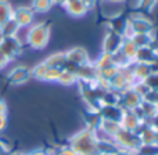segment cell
I'll return each instance as SVG.
<instances>
[{
    "label": "cell",
    "mask_w": 158,
    "mask_h": 155,
    "mask_svg": "<svg viewBox=\"0 0 158 155\" xmlns=\"http://www.w3.org/2000/svg\"><path fill=\"white\" fill-rule=\"evenodd\" d=\"M52 36V28L47 22L32 24L27 31V44L33 50H43L47 47Z\"/></svg>",
    "instance_id": "6da1fadb"
},
{
    "label": "cell",
    "mask_w": 158,
    "mask_h": 155,
    "mask_svg": "<svg viewBox=\"0 0 158 155\" xmlns=\"http://www.w3.org/2000/svg\"><path fill=\"white\" fill-rule=\"evenodd\" d=\"M96 133L90 129H85V130L77 133L71 139V144L69 147L75 151L78 155H94L96 154Z\"/></svg>",
    "instance_id": "7a4b0ae2"
},
{
    "label": "cell",
    "mask_w": 158,
    "mask_h": 155,
    "mask_svg": "<svg viewBox=\"0 0 158 155\" xmlns=\"http://www.w3.org/2000/svg\"><path fill=\"white\" fill-rule=\"evenodd\" d=\"M154 22L143 14L136 13L128 17V38L133 33H154Z\"/></svg>",
    "instance_id": "3957f363"
},
{
    "label": "cell",
    "mask_w": 158,
    "mask_h": 155,
    "mask_svg": "<svg viewBox=\"0 0 158 155\" xmlns=\"http://www.w3.org/2000/svg\"><path fill=\"white\" fill-rule=\"evenodd\" d=\"M112 140L118 145L119 150H128V151L136 153V150L140 147V141L136 132H129L122 128L114 134Z\"/></svg>",
    "instance_id": "277c9868"
},
{
    "label": "cell",
    "mask_w": 158,
    "mask_h": 155,
    "mask_svg": "<svg viewBox=\"0 0 158 155\" xmlns=\"http://www.w3.org/2000/svg\"><path fill=\"white\" fill-rule=\"evenodd\" d=\"M0 51H2L10 61L15 60V58L22 53V43L18 39V36L0 38Z\"/></svg>",
    "instance_id": "5b68a950"
},
{
    "label": "cell",
    "mask_w": 158,
    "mask_h": 155,
    "mask_svg": "<svg viewBox=\"0 0 158 155\" xmlns=\"http://www.w3.org/2000/svg\"><path fill=\"white\" fill-rule=\"evenodd\" d=\"M123 39L125 38H123L122 35L107 29L106 35H104V38H103V43H101V53L115 54L117 51H119L121 44H122Z\"/></svg>",
    "instance_id": "8992f818"
},
{
    "label": "cell",
    "mask_w": 158,
    "mask_h": 155,
    "mask_svg": "<svg viewBox=\"0 0 158 155\" xmlns=\"http://www.w3.org/2000/svg\"><path fill=\"white\" fill-rule=\"evenodd\" d=\"M13 19L19 25V28H29L35 21V13L28 6H19L13 10Z\"/></svg>",
    "instance_id": "52a82bcc"
},
{
    "label": "cell",
    "mask_w": 158,
    "mask_h": 155,
    "mask_svg": "<svg viewBox=\"0 0 158 155\" xmlns=\"http://www.w3.org/2000/svg\"><path fill=\"white\" fill-rule=\"evenodd\" d=\"M142 101H143L142 96L137 94L132 87L126 89L125 92L119 93V105L125 111H133L135 108H137L142 104Z\"/></svg>",
    "instance_id": "ba28073f"
},
{
    "label": "cell",
    "mask_w": 158,
    "mask_h": 155,
    "mask_svg": "<svg viewBox=\"0 0 158 155\" xmlns=\"http://www.w3.org/2000/svg\"><path fill=\"white\" fill-rule=\"evenodd\" d=\"M31 78H32V75H31V68H28V67H25V65L14 67L7 74L8 83L14 84V86H21V84L27 83Z\"/></svg>",
    "instance_id": "9c48e42d"
},
{
    "label": "cell",
    "mask_w": 158,
    "mask_h": 155,
    "mask_svg": "<svg viewBox=\"0 0 158 155\" xmlns=\"http://www.w3.org/2000/svg\"><path fill=\"white\" fill-rule=\"evenodd\" d=\"M65 57H67V63L74 64L77 67H81V65L90 63L89 54H87V51L83 47H72V49L67 50Z\"/></svg>",
    "instance_id": "30bf717a"
},
{
    "label": "cell",
    "mask_w": 158,
    "mask_h": 155,
    "mask_svg": "<svg viewBox=\"0 0 158 155\" xmlns=\"http://www.w3.org/2000/svg\"><path fill=\"white\" fill-rule=\"evenodd\" d=\"M123 112L125 109L121 105H103L98 109V114H100L101 119L106 120H112V122H118L121 125V119L123 116Z\"/></svg>",
    "instance_id": "8fae6325"
},
{
    "label": "cell",
    "mask_w": 158,
    "mask_h": 155,
    "mask_svg": "<svg viewBox=\"0 0 158 155\" xmlns=\"http://www.w3.org/2000/svg\"><path fill=\"white\" fill-rule=\"evenodd\" d=\"M107 29L119 33L123 38H128V17L114 15L107 24Z\"/></svg>",
    "instance_id": "7c38bea8"
},
{
    "label": "cell",
    "mask_w": 158,
    "mask_h": 155,
    "mask_svg": "<svg viewBox=\"0 0 158 155\" xmlns=\"http://www.w3.org/2000/svg\"><path fill=\"white\" fill-rule=\"evenodd\" d=\"M77 78H78V82H93L97 79V69H96L94 64L90 61V63L85 64V65H81L78 67L77 69Z\"/></svg>",
    "instance_id": "4fadbf2b"
},
{
    "label": "cell",
    "mask_w": 158,
    "mask_h": 155,
    "mask_svg": "<svg viewBox=\"0 0 158 155\" xmlns=\"http://www.w3.org/2000/svg\"><path fill=\"white\" fill-rule=\"evenodd\" d=\"M142 125H143V122L135 115L133 111L123 112V116L121 119V128L122 129H126L129 132H137Z\"/></svg>",
    "instance_id": "5bb4252c"
},
{
    "label": "cell",
    "mask_w": 158,
    "mask_h": 155,
    "mask_svg": "<svg viewBox=\"0 0 158 155\" xmlns=\"http://www.w3.org/2000/svg\"><path fill=\"white\" fill-rule=\"evenodd\" d=\"M64 8H65V11L68 13V15L74 17V18H82V17H85L89 13L87 7L81 0H68L67 4L64 6Z\"/></svg>",
    "instance_id": "9a60e30c"
},
{
    "label": "cell",
    "mask_w": 158,
    "mask_h": 155,
    "mask_svg": "<svg viewBox=\"0 0 158 155\" xmlns=\"http://www.w3.org/2000/svg\"><path fill=\"white\" fill-rule=\"evenodd\" d=\"M131 71L132 75L136 80H146L151 74H153V67L150 64H143V63H133L131 64Z\"/></svg>",
    "instance_id": "2e32d148"
},
{
    "label": "cell",
    "mask_w": 158,
    "mask_h": 155,
    "mask_svg": "<svg viewBox=\"0 0 158 155\" xmlns=\"http://www.w3.org/2000/svg\"><path fill=\"white\" fill-rule=\"evenodd\" d=\"M157 60H158V55L156 54V51H154L153 46L137 49L136 57H135L136 63H143V64H150V65H153Z\"/></svg>",
    "instance_id": "e0dca14e"
},
{
    "label": "cell",
    "mask_w": 158,
    "mask_h": 155,
    "mask_svg": "<svg viewBox=\"0 0 158 155\" xmlns=\"http://www.w3.org/2000/svg\"><path fill=\"white\" fill-rule=\"evenodd\" d=\"M49 68H57V69H64L67 64V57H65V51H57L50 54L46 60H43Z\"/></svg>",
    "instance_id": "ac0fdd59"
},
{
    "label": "cell",
    "mask_w": 158,
    "mask_h": 155,
    "mask_svg": "<svg viewBox=\"0 0 158 155\" xmlns=\"http://www.w3.org/2000/svg\"><path fill=\"white\" fill-rule=\"evenodd\" d=\"M154 39H156L154 33H133V35L131 36V40L136 44L137 49L153 46Z\"/></svg>",
    "instance_id": "d6986e66"
},
{
    "label": "cell",
    "mask_w": 158,
    "mask_h": 155,
    "mask_svg": "<svg viewBox=\"0 0 158 155\" xmlns=\"http://www.w3.org/2000/svg\"><path fill=\"white\" fill-rule=\"evenodd\" d=\"M21 31L19 25L11 17L8 21H6L4 24L0 27V38H10V36H17L18 32Z\"/></svg>",
    "instance_id": "ffe728a7"
},
{
    "label": "cell",
    "mask_w": 158,
    "mask_h": 155,
    "mask_svg": "<svg viewBox=\"0 0 158 155\" xmlns=\"http://www.w3.org/2000/svg\"><path fill=\"white\" fill-rule=\"evenodd\" d=\"M119 51L122 53V54L125 55L129 61H132V63H133L135 57H136L137 47H136V44L131 40V38H125V39H123V42H122V44H121Z\"/></svg>",
    "instance_id": "44dd1931"
},
{
    "label": "cell",
    "mask_w": 158,
    "mask_h": 155,
    "mask_svg": "<svg viewBox=\"0 0 158 155\" xmlns=\"http://www.w3.org/2000/svg\"><path fill=\"white\" fill-rule=\"evenodd\" d=\"M53 6H54L53 0H32L31 8L35 14H44L52 10Z\"/></svg>",
    "instance_id": "7402d4cb"
},
{
    "label": "cell",
    "mask_w": 158,
    "mask_h": 155,
    "mask_svg": "<svg viewBox=\"0 0 158 155\" xmlns=\"http://www.w3.org/2000/svg\"><path fill=\"white\" fill-rule=\"evenodd\" d=\"M14 7L8 0H0V27L13 17Z\"/></svg>",
    "instance_id": "603a6c76"
},
{
    "label": "cell",
    "mask_w": 158,
    "mask_h": 155,
    "mask_svg": "<svg viewBox=\"0 0 158 155\" xmlns=\"http://www.w3.org/2000/svg\"><path fill=\"white\" fill-rule=\"evenodd\" d=\"M93 64H94L97 72L98 71H103V69H106V68H110V67L114 65V63H112V54L101 53V54L94 60V63H93Z\"/></svg>",
    "instance_id": "cb8c5ba5"
},
{
    "label": "cell",
    "mask_w": 158,
    "mask_h": 155,
    "mask_svg": "<svg viewBox=\"0 0 158 155\" xmlns=\"http://www.w3.org/2000/svg\"><path fill=\"white\" fill-rule=\"evenodd\" d=\"M57 83H60L61 86H64V87H69V86H74V84L78 83V78H77V75L72 74V72L63 69Z\"/></svg>",
    "instance_id": "d4e9b609"
},
{
    "label": "cell",
    "mask_w": 158,
    "mask_h": 155,
    "mask_svg": "<svg viewBox=\"0 0 158 155\" xmlns=\"http://www.w3.org/2000/svg\"><path fill=\"white\" fill-rule=\"evenodd\" d=\"M47 69H49V67L44 64V61H40V63H38L35 67L31 68V75H32V78L36 79V80L44 82V76H46V74H47Z\"/></svg>",
    "instance_id": "484cf974"
},
{
    "label": "cell",
    "mask_w": 158,
    "mask_h": 155,
    "mask_svg": "<svg viewBox=\"0 0 158 155\" xmlns=\"http://www.w3.org/2000/svg\"><path fill=\"white\" fill-rule=\"evenodd\" d=\"M112 63H114L115 67H118L121 69V68H126L128 65H131L132 61H129L121 51H117L115 54H112Z\"/></svg>",
    "instance_id": "4316f807"
},
{
    "label": "cell",
    "mask_w": 158,
    "mask_h": 155,
    "mask_svg": "<svg viewBox=\"0 0 158 155\" xmlns=\"http://www.w3.org/2000/svg\"><path fill=\"white\" fill-rule=\"evenodd\" d=\"M158 0H139L137 2V10H140L142 13H148V11H153L154 7L157 6Z\"/></svg>",
    "instance_id": "83f0119b"
},
{
    "label": "cell",
    "mask_w": 158,
    "mask_h": 155,
    "mask_svg": "<svg viewBox=\"0 0 158 155\" xmlns=\"http://www.w3.org/2000/svg\"><path fill=\"white\" fill-rule=\"evenodd\" d=\"M61 71H63V69L49 68V69H47L46 76H44V82H49V83H54V82H58V78H60V75H61Z\"/></svg>",
    "instance_id": "f1b7e54d"
},
{
    "label": "cell",
    "mask_w": 158,
    "mask_h": 155,
    "mask_svg": "<svg viewBox=\"0 0 158 155\" xmlns=\"http://www.w3.org/2000/svg\"><path fill=\"white\" fill-rule=\"evenodd\" d=\"M143 101H147V103H150V104L158 105V90L150 89L144 96H143Z\"/></svg>",
    "instance_id": "f546056e"
},
{
    "label": "cell",
    "mask_w": 158,
    "mask_h": 155,
    "mask_svg": "<svg viewBox=\"0 0 158 155\" xmlns=\"http://www.w3.org/2000/svg\"><path fill=\"white\" fill-rule=\"evenodd\" d=\"M10 63H11V61L8 60V58L6 57V55L3 54L2 51H0V71H2V69H4Z\"/></svg>",
    "instance_id": "4dcf8cb0"
},
{
    "label": "cell",
    "mask_w": 158,
    "mask_h": 155,
    "mask_svg": "<svg viewBox=\"0 0 158 155\" xmlns=\"http://www.w3.org/2000/svg\"><path fill=\"white\" fill-rule=\"evenodd\" d=\"M81 2L83 3V4L87 7V10L90 11L93 7H96V4H97V2H98V0H81Z\"/></svg>",
    "instance_id": "1f68e13d"
},
{
    "label": "cell",
    "mask_w": 158,
    "mask_h": 155,
    "mask_svg": "<svg viewBox=\"0 0 158 155\" xmlns=\"http://www.w3.org/2000/svg\"><path fill=\"white\" fill-rule=\"evenodd\" d=\"M0 115H7V104L0 97Z\"/></svg>",
    "instance_id": "d6a6232c"
},
{
    "label": "cell",
    "mask_w": 158,
    "mask_h": 155,
    "mask_svg": "<svg viewBox=\"0 0 158 155\" xmlns=\"http://www.w3.org/2000/svg\"><path fill=\"white\" fill-rule=\"evenodd\" d=\"M7 125V115H0V132H3Z\"/></svg>",
    "instance_id": "836d02e7"
},
{
    "label": "cell",
    "mask_w": 158,
    "mask_h": 155,
    "mask_svg": "<svg viewBox=\"0 0 158 155\" xmlns=\"http://www.w3.org/2000/svg\"><path fill=\"white\" fill-rule=\"evenodd\" d=\"M114 155H136V153H133V151H128V150H118Z\"/></svg>",
    "instance_id": "e575fe53"
},
{
    "label": "cell",
    "mask_w": 158,
    "mask_h": 155,
    "mask_svg": "<svg viewBox=\"0 0 158 155\" xmlns=\"http://www.w3.org/2000/svg\"><path fill=\"white\" fill-rule=\"evenodd\" d=\"M103 2H106V3H111V4H122V3H125V2H128V0H103Z\"/></svg>",
    "instance_id": "d590c367"
},
{
    "label": "cell",
    "mask_w": 158,
    "mask_h": 155,
    "mask_svg": "<svg viewBox=\"0 0 158 155\" xmlns=\"http://www.w3.org/2000/svg\"><path fill=\"white\" fill-rule=\"evenodd\" d=\"M67 2H68V0H53V3H54L56 6H61V7H64V6L67 4Z\"/></svg>",
    "instance_id": "8d00e7d4"
},
{
    "label": "cell",
    "mask_w": 158,
    "mask_h": 155,
    "mask_svg": "<svg viewBox=\"0 0 158 155\" xmlns=\"http://www.w3.org/2000/svg\"><path fill=\"white\" fill-rule=\"evenodd\" d=\"M27 155H47V153H44V151H42V150H35V151H32V153H29Z\"/></svg>",
    "instance_id": "74e56055"
}]
</instances>
